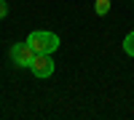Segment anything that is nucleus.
Returning <instances> with one entry per match:
<instances>
[{
	"mask_svg": "<svg viewBox=\"0 0 134 120\" xmlns=\"http://www.w3.org/2000/svg\"><path fill=\"white\" fill-rule=\"evenodd\" d=\"M8 16V5H5V0H0V19H5Z\"/></svg>",
	"mask_w": 134,
	"mask_h": 120,
	"instance_id": "nucleus-6",
	"label": "nucleus"
},
{
	"mask_svg": "<svg viewBox=\"0 0 134 120\" xmlns=\"http://www.w3.org/2000/svg\"><path fill=\"white\" fill-rule=\"evenodd\" d=\"M27 43H30V48L35 53H54L59 48V37L54 35V32H46V29L32 32V35L27 37Z\"/></svg>",
	"mask_w": 134,
	"mask_h": 120,
	"instance_id": "nucleus-1",
	"label": "nucleus"
},
{
	"mask_svg": "<svg viewBox=\"0 0 134 120\" xmlns=\"http://www.w3.org/2000/svg\"><path fill=\"white\" fill-rule=\"evenodd\" d=\"M124 51H126L129 56L134 59V32H129V35L124 37Z\"/></svg>",
	"mask_w": 134,
	"mask_h": 120,
	"instance_id": "nucleus-4",
	"label": "nucleus"
},
{
	"mask_svg": "<svg viewBox=\"0 0 134 120\" xmlns=\"http://www.w3.org/2000/svg\"><path fill=\"white\" fill-rule=\"evenodd\" d=\"M94 11H97L99 16H105L107 11H110V0H97V3H94Z\"/></svg>",
	"mask_w": 134,
	"mask_h": 120,
	"instance_id": "nucleus-5",
	"label": "nucleus"
},
{
	"mask_svg": "<svg viewBox=\"0 0 134 120\" xmlns=\"http://www.w3.org/2000/svg\"><path fill=\"white\" fill-rule=\"evenodd\" d=\"M30 70H32L35 78H51V75H54V59H51V53H35Z\"/></svg>",
	"mask_w": 134,
	"mask_h": 120,
	"instance_id": "nucleus-3",
	"label": "nucleus"
},
{
	"mask_svg": "<svg viewBox=\"0 0 134 120\" xmlns=\"http://www.w3.org/2000/svg\"><path fill=\"white\" fill-rule=\"evenodd\" d=\"M32 59H35V51L30 48V43H14L11 46V61L16 64V67H30Z\"/></svg>",
	"mask_w": 134,
	"mask_h": 120,
	"instance_id": "nucleus-2",
	"label": "nucleus"
}]
</instances>
